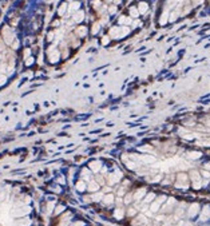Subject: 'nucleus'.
Returning a JSON list of instances; mask_svg holds the SVG:
<instances>
[{
  "instance_id": "72a5a7b5",
  "label": "nucleus",
  "mask_w": 210,
  "mask_h": 226,
  "mask_svg": "<svg viewBox=\"0 0 210 226\" xmlns=\"http://www.w3.org/2000/svg\"><path fill=\"white\" fill-rule=\"evenodd\" d=\"M102 198H103V194H102V193H95V194L92 195V199H94V201H96V202L102 201Z\"/></svg>"
},
{
  "instance_id": "9d476101",
  "label": "nucleus",
  "mask_w": 210,
  "mask_h": 226,
  "mask_svg": "<svg viewBox=\"0 0 210 226\" xmlns=\"http://www.w3.org/2000/svg\"><path fill=\"white\" fill-rule=\"evenodd\" d=\"M198 211H200V205L198 203H192L189 208V211H187V216L190 218H193V217H195L198 214Z\"/></svg>"
},
{
  "instance_id": "603ef678",
  "label": "nucleus",
  "mask_w": 210,
  "mask_h": 226,
  "mask_svg": "<svg viewBox=\"0 0 210 226\" xmlns=\"http://www.w3.org/2000/svg\"><path fill=\"white\" fill-rule=\"evenodd\" d=\"M32 60H34V59H32V58H28V59H27V62H26V64H27V66L32 64Z\"/></svg>"
},
{
  "instance_id": "ddd939ff",
  "label": "nucleus",
  "mask_w": 210,
  "mask_h": 226,
  "mask_svg": "<svg viewBox=\"0 0 210 226\" xmlns=\"http://www.w3.org/2000/svg\"><path fill=\"white\" fill-rule=\"evenodd\" d=\"M88 167H90L91 171H94V173H99V170L102 169V163H101L99 161H92V162H90Z\"/></svg>"
},
{
  "instance_id": "8fccbe9b",
  "label": "nucleus",
  "mask_w": 210,
  "mask_h": 226,
  "mask_svg": "<svg viewBox=\"0 0 210 226\" xmlns=\"http://www.w3.org/2000/svg\"><path fill=\"white\" fill-rule=\"evenodd\" d=\"M192 1H193V4H194V5H198V4H201L203 0H192Z\"/></svg>"
},
{
  "instance_id": "4c0bfd02",
  "label": "nucleus",
  "mask_w": 210,
  "mask_h": 226,
  "mask_svg": "<svg viewBox=\"0 0 210 226\" xmlns=\"http://www.w3.org/2000/svg\"><path fill=\"white\" fill-rule=\"evenodd\" d=\"M135 213H137V209H134V208H130V209H129V211H127V214H129L130 217L135 216Z\"/></svg>"
},
{
  "instance_id": "f8f14e48",
  "label": "nucleus",
  "mask_w": 210,
  "mask_h": 226,
  "mask_svg": "<svg viewBox=\"0 0 210 226\" xmlns=\"http://www.w3.org/2000/svg\"><path fill=\"white\" fill-rule=\"evenodd\" d=\"M87 189H88V191H91V193H96V191H99V189H101V185H99L96 181H90L88 182Z\"/></svg>"
},
{
  "instance_id": "0eeeda50",
  "label": "nucleus",
  "mask_w": 210,
  "mask_h": 226,
  "mask_svg": "<svg viewBox=\"0 0 210 226\" xmlns=\"http://www.w3.org/2000/svg\"><path fill=\"white\" fill-rule=\"evenodd\" d=\"M131 158L132 159H139V161L143 162V163H153V162H155V157H151V155H140V157H138V155H134V154H132Z\"/></svg>"
},
{
  "instance_id": "ea45409f",
  "label": "nucleus",
  "mask_w": 210,
  "mask_h": 226,
  "mask_svg": "<svg viewBox=\"0 0 210 226\" xmlns=\"http://www.w3.org/2000/svg\"><path fill=\"white\" fill-rule=\"evenodd\" d=\"M92 4H94V8H95V10H99V8H101V1H99V0H94Z\"/></svg>"
},
{
  "instance_id": "09e8293b",
  "label": "nucleus",
  "mask_w": 210,
  "mask_h": 226,
  "mask_svg": "<svg viewBox=\"0 0 210 226\" xmlns=\"http://www.w3.org/2000/svg\"><path fill=\"white\" fill-rule=\"evenodd\" d=\"M123 194H125V187H121V189L118 190V195L121 197V195H123Z\"/></svg>"
},
{
  "instance_id": "e433bc0d",
  "label": "nucleus",
  "mask_w": 210,
  "mask_h": 226,
  "mask_svg": "<svg viewBox=\"0 0 210 226\" xmlns=\"http://www.w3.org/2000/svg\"><path fill=\"white\" fill-rule=\"evenodd\" d=\"M132 199H134V198H132V194H126V197H125V203H131Z\"/></svg>"
},
{
  "instance_id": "aec40b11",
  "label": "nucleus",
  "mask_w": 210,
  "mask_h": 226,
  "mask_svg": "<svg viewBox=\"0 0 210 226\" xmlns=\"http://www.w3.org/2000/svg\"><path fill=\"white\" fill-rule=\"evenodd\" d=\"M114 217L117 219H122L123 217H125V210H123L122 208H117L114 211Z\"/></svg>"
},
{
  "instance_id": "6e6d98bb",
  "label": "nucleus",
  "mask_w": 210,
  "mask_h": 226,
  "mask_svg": "<svg viewBox=\"0 0 210 226\" xmlns=\"http://www.w3.org/2000/svg\"><path fill=\"white\" fill-rule=\"evenodd\" d=\"M103 190H104V191L107 193V191H110V190H111V189H110V187H107V186H106V187H103Z\"/></svg>"
},
{
  "instance_id": "393cba45",
  "label": "nucleus",
  "mask_w": 210,
  "mask_h": 226,
  "mask_svg": "<svg viewBox=\"0 0 210 226\" xmlns=\"http://www.w3.org/2000/svg\"><path fill=\"white\" fill-rule=\"evenodd\" d=\"M82 178H83L84 182L91 179V174H90V171H88L87 169H83V170H82Z\"/></svg>"
},
{
  "instance_id": "680f3d73",
  "label": "nucleus",
  "mask_w": 210,
  "mask_h": 226,
  "mask_svg": "<svg viewBox=\"0 0 210 226\" xmlns=\"http://www.w3.org/2000/svg\"><path fill=\"white\" fill-rule=\"evenodd\" d=\"M106 1H107V3H111V1H112V0H106Z\"/></svg>"
},
{
  "instance_id": "f03ea898",
  "label": "nucleus",
  "mask_w": 210,
  "mask_h": 226,
  "mask_svg": "<svg viewBox=\"0 0 210 226\" xmlns=\"http://www.w3.org/2000/svg\"><path fill=\"white\" fill-rule=\"evenodd\" d=\"M190 179H192L193 187H194L195 190L201 189V186H202V178H201V174L197 170H192V171H190Z\"/></svg>"
},
{
  "instance_id": "58836bf2",
  "label": "nucleus",
  "mask_w": 210,
  "mask_h": 226,
  "mask_svg": "<svg viewBox=\"0 0 210 226\" xmlns=\"http://www.w3.org/2000/svg\"><path fill=\"white\" fill-rule=\"evenodd\" d=\"M66 8H67V7H66V4H62V5H60L59 11H58V12H59V15H63V13L66 12Z\"/></svg>"
},
{
  "instance_id": "13d9d810",
  "label": "nucleus",
  "mask_w": 210,
  "mask_h": 226,
  "mask_svg": "<svg viewBox=\"0 0 210 226\" xmlns=\"http://www.w3.org/2000/svg\"><path fill=\"white\" fill-rule=\"evenodd\" d=\"M117 202H118V205H121V203H122V198H118Z\"/></svg>"
},
{
  "instance_id": "5701e85b",
  "label": "nucleus",
  "mask_w": 210,
  "mask_h": 226,
  "mask_svg": "<svg viewBox=\"0 0 210 226\" xmlns=\"http://www.w3.org/2000/svg\"><path fill=\"white\" fill-rule=\"evenodd\" d=\"M201 155H202V154H201L200 151H190V153H187V157H189L190 159H198Z\"/></svg>"
},
{
  "instance_id": "f3484780",
  "label": "nucleus",
  "mask_w": 210,
  "mask_h": 226,
  "mask_svg": "<svg viewBox=\"0 0 210 226\" xmlns=\"http://www.w3.org/2000/svg\"><path fill=\"white\" fill-rule=\"evenodd\" d=\"M209 218H210V208L205 206L202 210V214H201V221H208Z\"/></svg>"
},
{
  "instance_id": "dca6fc26",
  "label": "nucleus",
  "mask_w": 210,
  "mask_h": 226,
  "mask_svg": "<svg viewBox=\"0 0 210 226\" xmlns=\"http://www.w3.org/2000/svg\"><path fill=\"white\" fill-rule=\"evenodd\" d=\"M110 36H111V38H121V36H122V28L112 27V28L110 30Z\"/></svg>"
},
{
  "instance_id": "20e7f679",
  "label": "nucleus",
  "mask_w": 210,
  "mask_h": 226,
  "mask_svg": "<svg viewBox=\"0 0 210 226\" xmlns=\"http://www.w3.org/2000/svg\"><path fill=\"white\" fill-rule=\"evenodd\" d=\"M30 213V208L28 206H21V208L13 209L12 210V216L13 217H24Z\"/></svg>"
},
{
  "instance_id": "c85d7f7f",
  "label": "nucleus",
  "mask_w": 210,
  "mask_h": 226,
  "mask_svg": "<svg viewBox=\"0 0 210 226\" xmlns=\"http://www.w3.org/2000/svg\"><path fill=\"white\" fill-rule=\"evenodd\" d=\"M167 16H169V13L167 12H163V15H162L161 19H159V24H161V26H163V24L167 23Z\"/></svg>"
},
{
  "instance_id": "c03bdc74",
  "label": "nucleus",
  "mask_w": 210,
  "mask_h": 226,
  "mask_svg": "<svg viewBox=\"0 0 210 226\" xmlns=\"http://www.w3.org/2000/svg\"><path fill=\"white\" fill-rule=\"evenodd\" d=\"M102 44H103V46L109 44V36H103V38H102Z\"/></svg>"
},
{
  "instance_id": "7ed1b4c3",
  "label": "nucleus",
  "mask_w": 210,
  "mask_h": 226,
  "mask_svg": "<svg viewBox=\"0 0 210 226\" xmlns=\"http://www.w3.org/2000/svg\"><path fill=\"white\" fill-rule=\"evenodd\" d=\"M166 199H167L166 195H161V197H158L155 201H153V202H151V205H150L151 213H157V211L159 210V208H161L162 203L166 202Z\"/></svg>"
},
{
  "instance_id": "a878e982",
  "label": "nucleus",
  "mask_w": 210,
  "mask_h": 226,
  "mask_svg": "<svg viewBox=\"0 0 210 226\" xmlns=\"http://www.w3.org/2000/svg\"><path fill=\"white\" fill-rule=\"evenodd\" d=\"M16 225L18 226H30L31 225V221H30L28 218H23V219H20V221L16 222Z\"/></svg>"
},
{
  "instance_id": "423d86ee",
  "label": "nucleus",
  "mask_w": 210,
  "mask_h": 226,
  "mask_svg": "<svg viewBox=\"0 0 210 226\" xmlns=\"http://www.w3.org/2000/svg\"><path fill=\"white\" fill-rule=\"evenodd\" d=\"M3 35H4V42L7 44H12V42L15 40V35L11 32V30L8 27H5L4 31H3Z\"/></svg>"
},
{
  "instance_id": "de8ad7c7",
  "label": "nucleus",
  "mask_w": 210,
  "mask_h": 226,
  "mask_svg": "<svg viewBox=\"0 0 210 226\" xmlns=\"http://www.w3.org/2000/svg\"><path fill=\"white\" fill-rule=\"evenodd\" d=\"M54 206H55V203H54V202L48 203V213H51V211H52V209H54Z\"/></svg>"
},
{
  "instance_id": "f257e3e1",
  "label": "nucleus",
  "mask_w": 210,
  "mask_h": 226,
  "mask_svg": "<svg viewBox=\"0 0 210 226\" xmlns=\"http://www.w3.org/2000/svg\"><path fill=\"white\" fill-rule=\"evenodd\" d=\"M175 187H178V189H187V187H189V177H187V174L179 173V174L177 175Z\"/></svg>"
},
{
  "instance_id": "4d7b16f0",
  "label": "nucleus",
  "mask_w": 210,
  "mask_h": 226,
  "mask_svg": "<svg viewBox=\"0 0 210 226\" xmlns=\"http://www.w3.org/2000/svg\"><path fill=\"white\" fill-rule=\"evenodd\" d=\"M183 226H193L192 222H186V224H183Z\"/></svg>"
},
{
  "instance_id": "2f4dec72",
  "label": "nucleus",
  "mask_w": 210,
  "mask_h": 226,
  "mask_svg": "<svg viewBox=\"0 0 210 226\" xmlns=\"http://www.w3.org/2000/svg\"><path fill=\"white\" fill-rule=\"evenodd\" d=\"M79 7H81L79 1H74V3H71L70 10H71V11H79Z\"/></svg>"
},
{
  "instance_id": "c756f323",
  "label": "nucleus",
  "mask_w": 210,
  "mask_h": 226,
  "mask_svg": "<svg viewBox=\"0 0 210 226\" xmlns=\"http://www.w3.org/2000/svg\"><path fill=\"white\" fill-rule=\"evenodd\" d=\"M130 15H131V18H138V15H139V12H138V8L137 7H131V8H130Z\"/></svg>"
},
{
  "instance_id": "052dcab7",
  "label": "nucleus",
  "mask_w": 210,
  "mask_h": 226,
  "mask_svg": "<svg viewBox=\"0 0 210 226\" xmlns=\"http://www.w3.org/2000/svg\"><path fill=\"white\" fill-rule=\"evenodd\" d=\"M206 125H208V127L210 129V119H208V120H206Z\"/></svg>"
},
{
  "instance_id": "a19ab883",
  "label": "nucleus",
  "mask_w": 210,
  "mask_h": 226,
  "mask_svg": "<svg viewBox=\"0 0 210 226\" xmlns=\"http://www.w3.org/2000/svg\"><path fill=\"white\" fill-rule=\"evenodd\" d=\"M63 210H64V206H58V208L55 209V214H60Z\"/></svg>"
},
{
  "instance_id": "7c9ffc66",
  "label": "nucleus",
  "mask_w": 210,
  "mask_h": 226,
  "mask_svg": "<svg viewBox=\"0 0 210 226\" xmlns=\"http://www.w3.org/2000/svg\"><path fill=\"white\" fill-rule=\"evenodd\" d=\"M119 23L121 24H131V19L127 18V16H122V18H119Z\"/></svg>"
},
{
  "instance_id": "a18cd8bd",
  "label": "nucleus",
  "mask_w": 210,
  "mask_h": 226,
  "mask_svg": "<svg viewBox=\"0 0 210 226\" xmlns=\"http://www.w3.org/2000/svg\"><path fill=\"white\" fill-rule=\"evenodd\" d=\"M202 177L203 178H210V173L206 171V170H203V171H202Z\"/></svg>"
},
{
  "instance_id": "4be33fe9",
  "label": "nucleus",
  "mask_w": 210,
  "mask_h": 226,
  "mask_svg": "<svg viewBox=\"0 0 210 226\" xmlns=\"http://www.w3.org/2000/svg\"><path fill=\"white\" fill-rule=\"evenodd\" d=\"M76 190H78V191H84L86 189H87V185H86V182L82 179V181H78L76 182Z\"/></svg>"
},
{
  "instance_id": "37998d69",
  "label": "nucleus",
  "mask_w": 210,
  "mask_h": 226,
  "mask_svg": "<svg viewBox=\"0 0 210 226\" xmlns=\"http://www.w3.org/2000/svg\"><path fill=\"white\" fill-rule=\"evenodd\" d=\"M177 18H178V12H173V13L170 15V20H171V21H174Z\"/></svg>"
},
{
  "instance_id": "9b49d317",
  "label": "nucleus",
  "mask_w": 210,
  "mask_h": 226,
  "mask_svg": "<svg viewBox=\"0 0 210 226\" xmlns=\"http://www.w3.org/2000/svg\"><path fill=\"white\" fill-rule=\"evenodd\" d=\"M59 51L58 49H54V48H50V51H48V59L51 60L52 63H55V62H58L59 60Z\"/></svg>"
},
{
  "instance_id": "1a4fd4ad",
  "label": "nucleus",
  "mask_w": 210,
  "mask_h": 226,
  "mask_svg": "<svg viewBox=\"0 0 210 226\" xmlns=\"http://www.w3.org/2000/svg\"><path fill=\"white\" fill-rule=\"evenodd\" d=\"M166 202L167 203L162 208V211H163V213H170V211L173 210V206L175 205V199H174V198H167Z\"/></svg>"
},
{
  "instance_id": "a211bd4d",
  "label": "nucleus",
  "mask_w": 210,
  "mask_h": 226,
  "mask_svg": "<svg viewBox=\"0 0 210 226\" xmlns=\"http://www.w3.org/2000/svg\"><path fill=\"white\" fill-rule=\"evenodd\" d=\"M149 10V4L146 1H140L138 4V12L139 13H146V11Z\"/></svg>"
},
{
  "instance_id": "5fc2aeb1",
  "label": "nucleus",
  "mask_w": 210,
  "mask_h": 226,
  "mask_svg": "<svg viewBox=\"0 0 210 226\" xmlns=\"http://www.w3.org/2000/svg\"><path fill=\"white\" fill-rule=\"evenodd\" d=\"M74 226H83V222H76Z\"/></svg>"
},
{
  "instance_id": "f704fd0d",
  "label": "nucleus",
  "mask_w": 210,
  "mask_h": 226,
  "mask_svg": "<svg viewBox=\"0 0 210 226\" xmlns=\"http://www.w3.org/2000/svg\"><path fill=\"white\" fill-rule=\"evenodd\" d=\"M139 151H147V153H150V151H153V147L151 146H142V147H139Z\"/></svg>"
},
{
  "instance_id": "0e129e2a",
  "label": "nucleus",
  "mask_w": 210,
  "mask_h": 226,
  "mask_svg": "<svg viewBox=\"0 0 210 226\" xmlns=\"http://www.w3.org/2000/svg\"><path fill=\"white\" fill-rule=\"evenodd\" d=\"M118 1H119V0H118Z\"/></svg>"
},
{
  "instance_id": "4468645a",
  "label": "nucleus",
  "mask_w": 210,
  "mask_h": 226,
  "mask_svg": "<svg viewBox=\"0 0 210 226\" xmlns=\"http://www.w3.org/2000/svg\"><path fill=\"white\" fill-rule=\"evenodd\" d=\"M145 195H146V189H138L137 191H135V194L132 195V198H134L135 201H140L142 198H145Z\"/></svg>"
},
{
  "instance_id": "c9c22d12",
  "label": "nucleus",
  "mask_w": 210,
  "mask_h": 226,
  "mask_svg": "<svg viewBox=\"0 0 210 226\" xmlns=\"http://www.w3.org/2000/svg\"><path fill=\"white\" fill-rule=\"evenodd\" d=\"M99 28H101V24H99V23H95V24L92 26V30H91V32H92V34H96Z\"/></svg>"
},
{
  "instance_id": "2eb2a0df",
  "label": "nucleus",
  "mask_w": 210,
  "mask_h": 226,
  "mask_svg": "<svg viewBox=\"0 0 210 226\" xmlns=\"http://www.w3.org/2000/svg\"><path fill=\"white\" fill-rule=\"evenodd\" d=\"M102 201H103L104 205L110 206V205H112V203L115 202V198H114V195H112V194H106V195H103Z\"/></svg>"
},
{
  "instance_id": "412c9836",
  "label": "nucleus",
  "mask_w": 210,
  "mask_h": 226,
  "mask_svg": "<svg viewBox=\"0 0 210 226\" xmlns=\"http://www.w3.org/2000/svg\"><path fill=\"white\" fill-rule=\"evenodd\" d=\"M86 34H87V27L81 26V27H78V28H76V35H78L79 38L86 36Z\"/></svg>"
},
{
  "instance_id": "6ab92c4d",
  "label": "nucleus",
  "mask_w": 210,
  "mask_h": 226,
  "mask_svg": "<svg viewBox=\"0 0 210 226\" xmlns=\"http://www.w3.org/2000/svg\"><path fill=\"white\" fill-rule=\"evenodd\" d=\"M83 19H84V12L83 11H76V12L74 13V21L79 23V21H82Z\"/></svg>"
},
{
  "instance_id": "3c124183",
  "label": "nucleus",
  "mask_w": 210,
  "mask_h": 226,
  "mask_svg": "<svg viewBox=\"0 0 210 226\" xmlns=\"http://www.w3.org/2000/svg\"><path fill=\"white\" fill-rule=\"evenodd\" d=\"M5 82V76L4 75H0V84H3Z\"/></svg>"
},
{
  "instance_id": "b1692460",
  "label": "nucleus",
  "mask_w": 210,
  "mask_h": 226,
  "mask_svg": "<svg viewBox=\"0 0 210 226\" xmlns=\"http://www.w3.org/2000/svg\"><path fill=\"white\" fill-rule=\"evenodd\" d=\"M198 145L200 146H205V147H210V138H202L201 140H198Z\"/></svg>"
},
{
  "instance_id": "79ce46f5",
  "label": "nucleus",
  "mask_w": 210,
  "mask_h": 226,
  "mask_svg": "<svg viewBox=\"0 0 210 226\" xmlns=\"http://www.w3.org/2000/svg\"><path fill=\"white\" fill-rule=\"evenodd\" d=\"M117 12V7H115V5H111V7H109V13H115Z\"/></svg>"
},
{
  "instance_id": "bb28decb",
  "label": "nucleus",
  "mask_w": 210,
  "mask_h": 226,
  "mask_svg": "<svg viewBox=\"0 0 210 226\" xmlns=\"http://www.w3.org/2000/svg\"><path fill=\"white\" fill-rule=\"evenodd\" d=\"M154 198H155V194L154 193H150V194H146L145 195V202L146 203H150L154 201Z\"/></svg>"
},
{
  "instance_id": "e2e57ef3",
  "label": "nucleus",
  "mask_w": 210,
  "mask_h": 226,
  "mask_svg": "<svg viewBox=\"0 0 210 226\" xmlns=\"http://www.w3.org/2000/svg\"><path fill=\"white\" fill-rule=\"evenodd\" d=\"M165 226H170V224H166V225H165Z\"/></svg>"
},
{
  "instance_id": "49530a36",
  "label": "nucleus",
  "mask_w": 210,
  "mask_h": 226,
  "mask_svg": "<svg viewBox=\"0 0 210 226\" xmlns=\"http://www.w3.org/2000/svg\"><path fill=\"white\" fill-rule=\"evenodd\" d=\"M162 178V175H157V177H154V179H150L151 182H159Z\"/></svg>"
},
{
  "instance_id": "6e6552de",
  "label": "nucleus",
  "mask_w": 210,
  "mask_h": 226,
  "mask_svg": "<svg viewBox=\"0 0 210 226\" xmlns=\"http://www.w3.org/2000/svg\"><path fill=\"white\" fill-rule=\"evenodd\" d=\"M132 225L134 226H149V221H147V218H146L145 216H138L137 218L132 221Z\"/></svg>"
},
{
  "instance_id": "39448f33",
  "label": "nucleus",
  "mask_w": 210,
  "mask_h": 226,
  "mask_svg": "<svg viewBox=\"0 0 210 226\" xmlns=\"http://www.w3.org/2000/svg\"><path fill=\"white\" fill-rule=\"evenodd\" d=\"M121 177H122V174H121L119 171H115V173H112V174H109L107 175V183H109L110 186H112V185H115L117 182H119Z\"/></svg>"
},
{
  "instance_id": "864d4df0",
  "label": "nucleus",
  "mask_w": 210,
  "mask_h": 226,
  "mask_svg": "<svg viewBox=\"0 0 210 226\" xmlns=\"http://www.w3.org/2000/svg\"><path fill=\"white\" fill-rule=\"evenodd\" d=\"M205 170H210V163H206L205 165Z\"/></svg>"
},
{
  "instance_id": "bf43d9fd",
  "label": "nucleus",
  "mask_w": 210,
  "mask_h": 226,
  "mask_svg": "<svg viewBox=\"0 0 210 226\" xmlns=\"http://www.w3.org/2000/svg\"><path fill=\"white\" fill-rule=\"evenodd\" d=\"M52 36H54V34H50L48 35V40H52Z\"/></svg>"
},
{
  "instance_id": "473e14b6",
  "label": "nucleus",
  "mask_w": 210,
  "mask_h": 226,
  "mask_svg": "<svg viewBox=\"0 0 210 226\" xmlns=\"http://www.w3.org/2000/svg\"><path fill=\"white\" fill-rule=\"evenodd\" d=\"M125 162H126V166L129 167V169H131V170H135L138 167L135 162H130V161H125Z\"/></svg>"
},
{
  "instance_id": "cd10ccee",
  "label": "nucleus",
  "mask_w": 210,
  "mask_h": 226,
  "mask_svg": "<svg viewBox=\"0 0 210 226\" xmlns=\"http://www.w3.org/2000/svg\"><path fill=\"white\" fill-rule=\"evenodd\" d=\"M195 137H198V135H197V134H193V133H183V134H182V138H185V139H189V140L194 139Z\"/></svg>"
}]
</instances>
